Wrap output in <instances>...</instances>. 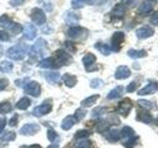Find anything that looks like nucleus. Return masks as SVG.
<instances>
[{
	"label": "nucleus",
	"instance_id": "f257e3e1",
	"mask_svg": "<svg viewBox=\"0 0 158 148\" xmlns=\"http://www.w3.org/2000/svg\"><path fill=\"white\" fill-rule=\"evenodd\" d=\"M0 25L5 28V30H9L12 35H16V33H20L22 31V26L17 22H14L12 20H10V17L7 15H2L0 16Z\"/></svg>",
	"mask_w": 158,
	"mask_h": 148
},
{
	"label": "nucleus",
	"instance_id": "f03ea898",
	"mask_svg": "<svg viewBox=\"0 0 158 148\" xmlns=\"http://www.w3.org/2000/svg\"><path fill=\"white\" fill-rule=\"evenodd\" d=\"M26 53H27V49L23 44H16L14 47H10L6 52L7 57L11 58V59H15V60H21L26 57Z\"/></svg>",
	"mask_w": 158,
	"mask_h": 148
},
{
	"label": "nucleus",
	"instance_id": "7ed1b4c3",
	"mask_svg": "<svg viewBox=\"0 0 158 148\" xmlns=\"http://www.w3.org/2000/svg\"><path fill=\"white\" fill-rule=\"evenodd\" d=\"M46 48H47V43L44 39L40 38L37 39V42L31 47V51H30V54L31 57H42L46 52Z\"/></svg>",
	"mask_w": 158,
	"mask_h": 148
},
{
	"label": "nucleus",
	"instance_id": "20e7f679",
	"mask_svg": "<svg viewBox=\"0 0 158 148\" xmlns=\"http://www.w3.org/2000/svg\"><path fill=\"white\" fill-rule=\"evenodd\" d=\"M67 33H68L69 38H72V39H84L88 36V31L83 27H79V26L70 27Z\"/></svg>",
	"mask_w": 158,
	"mask_h": 148
},
{
	"label": "nucleus",
	"instance_id": "39448f33",
	"mask_svg": "<svg viewBox=\"0 0 158 148\" xmlns=\"http://www.w3.org/2000/svg\"><path fill=\"white\" fill-rule=\"evenodd\" d=\"M123 38H125L123 32H121V31L115 32V33L112 35V37H111V46H110V48H111L114 52H118V51H120V46H121V43L123 42Z\"/></svg>",
	"mask_w": 158,
	"mask_h": 148
},
{
	"label": "nucleus",
	"instance_id": "423d86ee",
	"mask_svg": "<svg viewBox=\"0 0 158 148\" xmlns=\"http://www.w3.org/2000/svg\"><path fill=\"white\" fill-rule=\"evenodd\" d=\"M23 90L26 94L31 95V96H38L41 94V85L37 83V81H28L25 86H23Z\"/></svg>",
	"mask_w": 158,
	"mask_h": 148
},
{
	"label": "nucleus",
	"instance_id": "0eeeda50",
	"mask_svg": "<svg viewBox=\"0 0 158 148\" xmlns=\"http://www.w3.org/2000/svg\"><path fill=\"white\" fill-rule=\"evenodd\" d=\"M31 20L36 25H43L46 22V15H44L43 10L38 9V7L32 9V11H31Z\"/></svg>",
	"mask_w": 158,
	"mask_h": 148
},
{
	"label": "nucleus",
	"instance_id": "6e6552de",
	"mask_svg": "<svg viewBox=\"0 0 158 148\" xmlns=\"http://www.w3.org/2000/svg\"><path fill=\"white\" fill-rule=\"evenodd\" d=\"M52 111V102L51 101H44L43 104L38 105L36 109H33V115L35 116H44Z\"/></svg>",
	"mask_w": 158,
	"mask_h": 148
},
{
	"label": "nucleus",
	"instance_id": "1a4fd4ad",
	"mask_svg": "<svg viewBox=\"0 0 158 148\" xmlns=\"http://www.w3.org/2000/svg\"><path fill=\"white\" fill-rule=\"evenodd\" d=\"M154 35V30L149 26H142L136 30V36L139 38V39H144V38H148L151 36Z\"/></svg>",
	"mask_w": 158,
	"mask_h": 148
},
{
	"label": "nucleus",
	"instance_id": "9d476101",
	"mask_svg": "<svg viewBox=\"0 0 158 148\" xmlns=\"http://www.w3.org/2000/svg\"><path fill=\"white\" fill-rule=\"evenodd\" d=\"M131 109H132V102H131L128 99H125V100H122V101L118 104V106H117V112H118L120 115H122V116H127V115L130 113Z\"/></svg>",
	"mask_w": 158,
	"mask_h": 148
},
{
	"label": "nucleus",
	"instance_id": "9b49d317",
	"mask_svg": "<svg viewBox=\"0 0 158 148\" xmlns=\"http://www.w3.org/2000/svg\"><path fill=\"white\" fill-rule=\"evenodd\" d=\"M157 90H158V83L151 81L149 84H147L146 86H143L142 89L138 90V95H141V96H143V95H151V94H154Z\"/></svg>",
	"mask_w": 158,
	"mask_h": 148
},
{
	"label": "nucleus",
	"instance_id": "f8f14e48",
	"mask_svg": "<svg viewBox=\"0 0 158 148\" xmlns=\"http://www.w3.org/2000/svg\"><path fill=\"white\" fill-rule=\"evenodd\" d=\"M38 130H40V126L38 125H36V123H26L20 130V133L21 134H25V136H31V134L37 133Z\"/></svg>",
	"mask_w": 158,
	"mask_h": 148
},
{
	"label": "nucleus",
	"instance_id": "ddd939ff",
	"mask_svg": "<svg viewBox=\"0 0 158 148\" xmlns=\"http://www.w3.org/2000/svg\"><path fill=\"white\" fill-rule=\"evenodd\" d=\"M22 32H23V36L26 39H33L37 35V30L32 23H26L22 27Z\"/></svg>",
	"mask_w": 158,
	"mask_h": 148
},
{
	"label": "nucleus",
	"instance_id": "4468645a",
	"mask_svg": "<svg viewBox=\"0 0 158 148\" xmlns=\"http://www.w3.org/2000/svg\"><path fill=\"white\" fill-rule=\"evenodd\" d=\"M57 57H58V65H65V64H69L72 62V57L67 53L65 49H59L57 53Z\"/></svg>",
	"mask_w": 158,
	"mask_h": 148
},
{
	"label": "nucleus",
	"instance_id": "2eb2a0df",
	"mask_svg": "<svg viewBox=\"0 0 158 148\" xmlns=\"http://www.w3.org/2000/svg\"><path fill=\"white\" fill-rule=\"evenodd\" d=\"M95 62H96V57H95L93 53H88V54H85V56L83 57V64H84V67L86 68V72L94 70L91 65H93Z\"/></svg>",
	"mask_w": 158,
	"mask_h": 148
},
{
	"label": "nucleus",
	"instance_id": "dca6fc26",
	"mask_svg": "<svg viewBox=\"0 0 158 148\" xmlns=\"http://www.w3.org/2000/svg\"><path fill=\"white\" fill-rule=\"evenodd\" d=\"M137 121H141L144 123H151L153 121V117L148 112V110H139V111H137Z\"/></svg>",
	"mask_w": 158,
	"mask_h": 148
},
{
	"label": "nucleus",
	"instance_id": "f3484780",
	"mask_svg": "<svg viewBox=\"0 0 158 148\" xmlns=\"http://www.w3.org/2000/svg\"><path fill=\"white\" fill-rule=\"evenodd\" d=\"M130 75H131V70L128 69V67H125V65L118 67L115 72V78L116 79H126Z\"/></svg>",
	"mask_w": 158,
	"mask_h": 148
},
{
	"label": "nucleus",
	"instance_id": "a211bd4d",
	"mask_svg": "<svg viewBox=\"0 0 158 148\" xmlns=\"http://www.w3.org/2000/svg\"><path fill=\"white\" fill-rule=\"evenodd\" d=\"M125 12H126V7H125L123 4H117V5H115L114 9L111 10V15H112L114 17H116V18H121V17L125 15Z\"/></svg>",
	"mask_w": 158,
	"mask_h": 148
},
{
	"label": "nucleus",
	"instance_id": "6ab92c4d",
	"mask_svg": "<svg viewBox=\"0 0 158 148\" xmlns=\"http://www.w3.org/2000/svg\"><path fill=\"white\" fill-rule=\"evenodd\" d=\"M152 10H153V4H152L151 1H148V0L143 1V2L138 6V14H142V15H146V14L151 12Z\"/></svg>",
	"mask_w": 158,
	"mask_h": 148
},
{
	"label": "nucleus",
	"instance_id": "aec40b11",
	"mask_svg": "<svg viewBox=\"0 0 158 148\" xmlns=\"http://www.w3.org/2000/svg\"><path fill=\"white\" fill-rule=\"evenodd\" d=\"M65 22L67 23H70V25H74V23H77L78 21H79V18H80V15L79 14H77V12H74V11H68L67 14H65Z\"/></svg>",
	"mask_w": 158,
	"mask_h": 148
},
{
	"label": "nucleus",
	"instance_id": "412c9836",
	"mask_svg": "<svg viewBox=\"0 0 158 148\" xmlns=\"http://www.w3.org/2000/svg\"><path fill=\"white\" fill-rule=\"evenodd\" d=\"M44 78L51 84H57L59 81V79H60L58 72H47V73H44Z\"/></svg>",
	"mask_w": 158,
	"mask_h": 148
},
{
	"label": "nucleus",
	"instance_id": "4be33fe9",
	"mask_svg": "<svg viewBox=\"0 0 158 148\" xmlns=\"http://www.w3.org/2000/svg\"><path fill=\"white\" fill-rule=\"evenodd\" d=\"M62 80H63V83L68 88H73L77 84V76L75 75H72V74H68V73L62 76Z\"/></svg>",
	"mask_w": 158,
	"mask_h": 148
},
{
	"label": "nucleus",
	"instance_id": "5701e85b",
	"mask_svg": "<svg viewBox=\"0 0 158 148\" xmlns=\"http://www.w3.org/2000/svg\"><path fill=\"white\" fill-rule=\"evenodd\" d=\"M123 92V88L122 86H116L115 89H112L109 94H107V99L109 100H114V99H118Z\"/></svg>",
	"mask_w": 158,
	"mask_h": 148
},
{
	"label": "nucleus",
	"instance_id": "b1692460",
	"mask_svg": "<svg viewBox=\"0 0 158 148\" xmlns=\"http://www.w3.org/2000/svg\"><path fill=\"white\" fill-rule=\"evenodd\" d=\"M75 122H77V120H75L74 116H67V117L63 120V122H62V128L67 131V130L72 128Z\"/></svg>",
	"mask_w": 158,
	"mask_h": 148
},
{
	"label": "nucleus",
	"instance_id": "393cba45",
	"mask_svg": "<svg viewBox=\"0 0 158 148\" xmlns=\"http://www.w3.org/2000/svg\"><path fill=\"white\" fill-rule=\"evenodd\" d=\"M95 48H98V49L100 51V53L104 54V56H109V54L111 53V48H110V46H109V44H105V43H102V42H98V43H95Z\"/></svg>",
	"mask_w": 158,
	"mask_h": 148
},
{
	"label": "nucleus",
	"instance_id": "a878e982",
	"mask_svg": "<svg viewBox=\"0 0 158 148\" xmlns=\"http://www.w3.org/2000/svg\"><path fill=\"white\" fill-rule=\"evenodd\" d=\"M38 65H40L41 68H53V67H56L57 64H56V59H54V58H43V59L38 63Z\"/></svg>",
	"mask_w": 158,
	"mask_h": 148
},
{
	"label": "nucleus",
	"instance_id": "bb28decb",
	"mask_svg": "<svg viewBox=\"0 0 158 148\" xmlns=\"http://www.w3.org/2000/svg\"><path fill=\"white\" fill-rule=\"evenodd\" d=\"M146 51H143V49H139V51H137V49H130L128 52H127V56L128 57H131L132 59H137V58H141V57H146Z\"/></svg>",
	"mask_w": 158,
	"mask_h": 148
},
{
	"label": "nucleus",
	"instance_id": "cd10ccee",
	"mask_svg": "<svg viewBox=\"0 0 158 148\" xmlns=\"http://www.w3.org/2000/svg\"><path fill=\"white\" fill-rule=\"evenodd\" d=\"M30 105H31V100H30L28 97H21V99L17 101L16 107H17L19 110H26Z\"/></svg>",
	"mask_w": 158,
	"mask_h": 148
},
{
	"label": "nucleus",
	"instance_id": "c85d7f7f",
	"mask_svg": "<svg viewBox=\"0 0 158 148\" xmlns=\"http://www.w3.org/2000/svg\"><path fill=\"white\" fill-rule=\"evenodd\" d=\"M118 133H120V138H126L127 139V138L133 136V130L128 126H125L123 128H121V131Z\"/></svg>",
	"mask_w": 158,
	"mask_h": 148
},
{
	"label": "nucleus",
	"instance_id": "c756f323",
	"mask_svg": "<svg viewBox=\"0 0 158 148\" xmlns=\"http://www.w3.org/2000/svg\"><path fill=\"white\" fill-rule=\"evenodd\" d=\"M105 137L111 142H116L120 139V133L117 130H110L107 133H105Z\"/></svg>",
	"mask_w": 158,
	"mask_h": 148
},
{
	"label": "nucleus",
	"instance_id": "7c9ffc66",
	"mask_svg": "<svg viewBox=\"0 0 158 148\" xmlns=\"http://www.w3.org/2000/svg\"><path fill=\"white\" fill-rule=\"evenodd\" d=\"M99 99V95H91V96H89V97H86V99H84L83 101H81V106L83 107H89V106H91L94 102H96V100Z\"/></svg>",
	"mask_w": 158,
	"mask_h": 148
},
{
	"label": "nucleus",
	"instance_id": "2f4dec72",
	"mask_svg": "<svg viewBox=\"0 0 158 148\" xmlns=\"http://www.w3.org/2000/svg\"><path fill=\"white\" fill-rule=\"evenodd\" d=\"M91 143L89 139L86 138H81V139H78L77 143L74 144V148H90Z\"/></svg>",
	"mask_w": 158,
	"mask_h": 148
},
{
	"label": "nucleus",
	"instance_id": "473e14b6",
	"mask_svg": "<svg viewBox=\"0 0 158 148\" xmlns=\"http://www.w3.org/2000/svg\"><path fill=\"white\" fill-rule=\"evenodd\" d=\"M11 109H12V105L9 101L0 102V113H7L11 111Z\"/></svg>",
	"mask_w": 158,
	"mask_h": 148
},
{
	"label": "nucleus",
	"instance_id": "72a5a7b5",
	"mask_svg": "<svg viewBox=\"0 0 158 148\" xmlns=\"http://www.w3.org/2000/svg\"><path fill=\"white\" fill-rule=\"evenodd\" d=\"M90 136V131L89 130H80L74 134V138L77 139H81V138H88Z\"/></svg>",
	"mask_w": 158,
	"mask_h": 148
},
{
	"label": "nucleus",
	"instance_id": "f704fd0d",
	"mask_svg": "<svg viewBox=\"0 0 158 148\" xmlns=\"http://www.w3.org/2000/svg\"><path fill=\"white\" fill-rule=\"evenodd\" d=\"M0 68H1L2 72L9 73V72H11V69L14 68V65H12V63H10L9 60H4V62L0 64Z\"/></svg>",
	"mask_w": 158,
	"mask_h": 148
},
{
	"label": "nucleus",
	"instance_id": "c9c22d12",
	"mask_svg": "<svg viewBox=\"0 0 158 148\" xmlns=\"http://www.w3.org/2000/svg\"><path fill=\"white\" fill-rule=\"evenodd\" d=\"M138 105L142 106L143 109H148V110H151V109L154 107V104L151 102V101H148V100H138Z\"/></svg>",
	"mask_w": 158,
	"mask_h": 148
},
{
	"label": "nucleus",
	"instance_id": "e433bc0d",
	"mask_svg": "<svg viewBox=\"0 0 158 148\" xmlns=\"http://www.w3.org/2000/svg\"><path fill=\"white\" fill-rule=\"evenodd\" d=\"M47 137H48V139H49L51 142H56V141L58 139V134H57V132H56L53 128H49V130L47 131Z\"/></svg>",
	"mask_w": 158,
	"mask_h": 148
},
{
	"label": "nucleus",
	"instance_id": "4c0bfd02",
	"mask_svg": "<svg viewBox=\"0 0 158 148\" xmlns=\"http://www.w3.org/2000/svg\"><path fill=\"white\" fill-rule=\"evenodd\" d=\"M137 141H138V137H137V136H135V137H130V138H127L126 142H123V146L127 147V148H131V147L135 146V143H136Z\"/></svg>",
	"mask_w": 158,
	"mask_h": 148
},
{
	"label": "nucleus",
	"instance_id": "58836bf2",
	"mask_svg": "<svg viewBox=\"0 0 158 148\" xmlns=\"http://www.w3.org/2000/svg\"><path fill=\"white\" fill-rule=\"evenodd\" d=\"M85 115H86V111H85L84 109H78L73 116L75 117V120H77V121H80L81 118H84V116H85Z\"/></svg>",
	"mask_w": 158,
	"mask_h": 148
},
{
	"label": "nucleus",
	"instance_id": "ea45409f",
	"mask_svg": "<svg viewBox=\"0 0 158 148\" xmlns=\"http://www.w3.org/2000/svg\"><path fill=\"white\" fill-rule=\"evenodd\" d=\"M15 137H16V133L12 132V131H10V132L4 133V134L1 136V139H2V141H14Z\"/></svg>",
	"mask_w": 158,
	"mask_h": 148
},
{
	"label": "nucleus",
	"instance_id": "a19ab883",
	"mask_svg": "<svg viewBox=\"0 0 158 148\" xmlns=\"http://www.w3.org/2000/svg\"><path fill=\"white\" fill-rule=\"evenodd\" d=\"M72 7L73 9H81L84 5H85V0H72Z\"/></svg>",
	"mask_w": 158,
	"mask_h": 148
},
{
	"label": "nucleus",
	"instance_id": "79ce46f5",
	"mask_svg": "<svg viewBox=\"0 0 158 148\" xmlns=\"http://www.w3.org/2000/svg\"><path fill=\"white\" fill-rule=\"evenodd\" d=\"M102 80L101 79H99V78H95V79H93L91 81H90V86L93 88V89H98V88H100V86H102Z\"/></svg>",
	"mask_w": 158,
	"mask_h": 148
},
{
	"label": "nucleus",
	"instance_id": "37998d69",
	"mask_svg": "<svg viewBox=\"0 0 158 148\" xmlns=\"http://www.w3.org/2000/svg\"><path fill=\"white\" fill-rule=\"evenodd\" d=\"M149 21H151V23H152V25L158 26V11L153 12V15L149 17Z\"/></svg>",
	"mask_w": 158,
	"mask_h": 148
},
{
	"label": "nucleus",
	"instance_id": "c03bdc74",
	"mask_svg": "<svg viewBox=\"0 0 158 148\" xmlns=\"http://www.w3.org/2000/svg\"><path fill=\"white\" fill-rule=\"evenodd\" d=\"M136 88H137V81H132L131 84L127 85L126 91H127V92H133V91L136 90Z\"/></svg>",
	"mask_w": 158,
	"mask_h": 148
},
{
	"label": "nucleus",
	"instance_id": "a18cd8bd",
	"mask_svg": "<svg viewBox=\"0 0 158 148\" xmlns=\"http://www.w3.org/2000/svg\"><path fill=\"white\" fill-rule=\"evenodd\" d=\"M104 111H105V107H96L95 110H93V112H91V113H93V116H94V117H96V116H100Z\"/></svg>",
	"mask_w": 158,
	"mask_h": 148
},
{
	"label": "nucleus",
	"instance_id": "49530a36",
	"mask_svg": "<svg viewBox=\"0 0 158 148\" xmlns=\"http://www.w3.org/2000/svg\"><path fill=\"white\" fill-rule=\"evenodd\" d=\"M17 122H19V116L15 113L12 117H11V120H10V122H9V125L11 126V127H14V126H16L17 125Z\"/></svg>",
	"mask_w": 158,
	"mask_h": 148
},
{
	"label": "nucleus",
	"instance_id": "de8ad7c7",
	"mask_svg": "<svg viewBox=\"0 0 158 148\" xmlns=\"http://www.w3.org/2000/svg\"><path fill=\"white\" fill-rule=\"evenodd\" d=\"M9 39H10L9 35H7L5 31L0 30V41H4V42H6V41H9Z\"/></svg>",
	"mask_w": 158,
	"mask_h": 148
},
{
	"label": "nucleus",
	"instance_id": "09e8293b",
	"mask_svg": "<svg viewBox=\"0 0 158 148\" xmlns=\"http://www.w3.org/2000/svg\"><path fill=\"white\" fill-rule=\"evenodd\" d=\"M26 0H10V5L11 6H20L22 4H25Z\"/></svg>",
	"mask_w": 158,
	"mask_h": 148
},
{
	"label": "nucleus",
	"instance_id": "8fccbe9b",
	"mask_svg": "<svg viewBox=\"0 0 158 148\" xmlns=\"http://www.w3.org/2000/svg\"><path fill=\"white\" fill-rule=\"evenodd\" d=\"M7 85H9V80L7 79H5V78L0 79V90H4Z\"/></svg>",
	"mask_w": 158,
	"mask_h": 148
},
{
	"label": "nucleus",
	"instance_id": "3c124183",
	"mask_svg": "<svg viewBox=\"0 0 158 148\" xmlns=\"http://www.w3.org/2000/svg\"><path fill=\"white\" fill-rule=\"evenodd\" d=\"M5 125H6V120H5L4 117H0V132L4 130Z\"/></svg>",
	"mask_w": 158,
	"mask_h": 148
},
{
	"label": "nucleus",
	"instance_id": "603ef678",
	"mask_svg": "<svg viewBox=\"0 0 158 148\" xmlns=\"http://www.w3.org/2000/svg\"><path fill=\"white\" fill-rule=\"evenodd\" d=\"M27 148H42V147L38 146V144H32V146H30V147H27Z\"/></svg>",
	"mask_w": 158,
	"mask_h": 148
},
{
	"label": "nucleus",
	"instance_id": "864d4df0",
	"mask_svg": "<svg viewBox=\"0 0 158 148\" xmlns=\"http://www.w3.org/2000/svg\"><path fill=\"white\" fill-rule=\"evenodd\" d=\"M85 2H88V4H96V0H85Z\"/></svg>",
	"mask_w": 158,
	"mask_h": 148
},
{
	"label": "nucleus",
	"instance_id": "5fc2aeb1",
	"mask_svg": "<svg viewBox=\"0 0 158 148\" xmlns=\"http://www.w3.org/2000/svg\"><path fill=\"white\" fill-rule=\"evenodd\" d=\"M1 54H2V47L0 46V57H1Z\"/></svg>",
	"mask_w": 158,
	"mask_h": 148
}]
</instances>
